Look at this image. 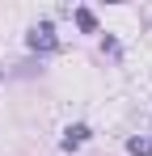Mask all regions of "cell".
Here are the masks:
<instances>
[{
    "instance_id": "6da1fadb",
    "label": "cell",
    "mask_w": 152,
    "mask_h": 156,
    "mask_svg": "<svg viewBox=\"0 0 152 156\" xmlns=\"http://www.w3.org/2000/svg\"><path fill=\"white\" fill-rule=\"evenodd\" d=\"M34 47H55V38H51V26H42V30H34V38H30Z\"/></svg>"
},
{
    "instance_id": "7a4b0ae2",
    "label": "cell",
    "mask_w": 152,
    "mask_h": 156,
    "mask_svg": "<svg viewBox=\"0 0 152 156\" xmlns=\"http://www.w3.org/2000/svg\"><path fill=\"white\" fill-rule=\"evenodd\" d=\"M80 139H85V127H72V131H68V139H63V148H76Z\"/></svg>"
}]
</instances>
